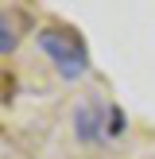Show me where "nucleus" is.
I'll return each mask as SVG.
<instances>
[{
	"label": "nucleus",
	"instance_id": "1",
	"mask_svg": "<svg viewBox=\"0 0 155 159\" xmlns=\"http://www.w3.org/2000/svg\"><path fill=\"white\" fill-rule=\"evenodd\" d=\"M35 43H39V51L54 62L58 78H66V82H74V78H82L85 70H89L85 39L78 35L74 27H62V23H54V27H39Z\"/></svg>",
	"mask_w": 155,
	"mask_h": 159
},
{
	"label": "nucleus",
	"instance_id": "2",
	"mask_svg": "<svg viewBox=\"0 0 155 159\" xmlns=\"http://www.w3.org/2000/svg\"><path fill=\"white\" fill-rule=\"evenodd\" d=\"M105 113L108 109L93 105V101H82V105L74 109V136L82 140V144H101V140H105Z\"/></svg>",
	"mask_w": 155,
	"mask_h": 159
},
{
	"label": "nucleus",
	"instance_id": "3",
	"mask_svg": "<svg viewBox=\"0 0 155 159\" xmlns=\"http://www.w3.org/2000/svg\"><path fill=\"white\" fill-rule=\"evenodd\" d=\"M16 47H20V20L8 16V12H0V58L12 54Z\"/></svg>",
	"mask_w": 155,
	"mask_h": 159
},
{
	"label": "nucleus",
	"instance_id": "4",
	"mask_svg": "<svg viewBox=\"0 0 155 159\" xmlns=\"http://www.w3.org/2000/svg\"><path fill=\"white\" fill-rule=\"evenodd\" d=\"M124 128H128V120H124V109L120 105H108V113H105V136H124Z\"/></svg>",
	"mask_w": 155,
	"mask_h": 159
}]
</instances>
